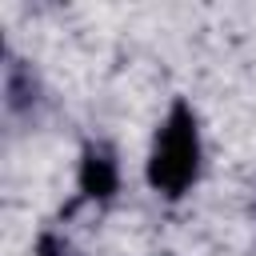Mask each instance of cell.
<instances>
[{
	"mask_svg": "<svg viewBox=\"0 0 256 256\" xmlns=\"http://www.w3.org/2000/svg\"><path fill=\"white\" fill-rule=\"evenodd\" d=\"M32 256H76V248H72V240H68L64 232H52V228H44V232L36 236V248H32Z\"/></svg>",
	"mask_w": 256,
	"mask_h": 256,
	"instance_id": "4",
	"label": "cell"
},
{
	"mask_svg": "<svg viewBox=\"0 0 256 256\" xmlns=\"http://www.w3.org/2000/svg\"><path fill=\"white\" fill-rule=\"evenodd\" d=\"M36 92H40V84H36V72L24 64V60H8V68H4V104H8V112H24V108H32L36 104Z\"/></svg>",
	"mask_w": 256,
	"mask_h": 256,
	"instance_id": "3",
	"label": "cell"
},
{
	"mask_svg": "<svg viewBox=\"0 0 256 256\" xmlns=\"http://www.w3.org/2000/svg\"><path fill=\"white\" fill-rule=\"evenodd\" d=\"M200 156H204L200 120H196V112H192L188 100H172L168 116L156 128L148 164H144L148 188L160 192V196H168V200L184 196L196 184V176H200Z\"/></svg>",
	"mask_w": 256,
	"mask_h": 256,
	"instance_id": "1",
	"label": "cell"
},
{
	"mask_svg": "<svg viewBox=\"0 0 256 256\" xmlns=\"http://www.w3.org/2000/svg\"><path fill=\"white\" fill-rule=\"evenodd\" d=\"M76 184H80V196H84V200L108 204V200L120 192L116 152H112L108 144H88L84 156H80V168H76Z\"/></svg>",
	"mask_w": 256,
	"mask_h": 256,
	"instance_id": "2",
	"label": "cell"
}]
</instances>
